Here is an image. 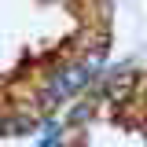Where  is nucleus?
Returning <instances> with one entry per match:
<instances>
[{
	"label": "nucleus",
	"mask_w": 147,
	"mask_h": 147,
	"mask_svg": "<svg viewBox=\"0 0 147 147\" xmlns=\"http://www.w3.org/2000/svg\"><path fill=\"white\" fill-rule=\"evenodd\" d=\"M132 88H136V74H129V70L110 74V77H107V85H103L107 99H114V103H125L129 96H132Z\"/></svg>",
	"instance_id": "nucleus-1"
}]
</instances>
